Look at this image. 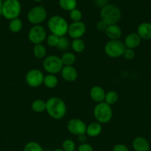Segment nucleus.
Returning <instances> with one entry per match:
<instances>
[{
	"label": "nucleus",
	"mask_w": 151,
	"mask_h": 151,
	"mask_svg": "<svg viewBox=\"0 0 151 151\" xmlns=\"http://www.w3.org/2000/svg\"><path fill=\"white\" fill-rule=\"evenodd\" d=\"M46 111L52 119L59 120L66 115L67 106L62 99L52 97L46 101Z\"/></svg>",
	"instance_id": "obj_1"
},
{
	"label": "nucleus",
	"mask_w": 151,
	"mask_h": 151,
	"mask_svg": "<svg viewBox=\"0 0 151 151\" xmlns=\"http://www.w3.org/2000/svg\"><path fill=\"white\" fill-rule=\"evenodd\" d=\"M69 24L66 19L61 16H53L47 21V27L51 34L58 37L65 36L68 34Z\"/></svg>",
	"instance_id": "obj_2"
},
{
	"label": "nucleus",
	"mask_w": 151,
	"mask_h": 151,
	"mask_svg": "<svg viewBox=\"0 0 151 151\" xmlns=\"http://www.w3.org/2000/svg\"><path fill=\"white\" fill-rule=\"evenodd\" d=\"M100 17L107 25L116 24L121 17V10L115 4H108L101 8Z\"/></svg>",
	"instance_id": "obj_3"
},
{
	"label": "nucleus",
	"mask_w": 151,
	"mask_h": 151,
	"mask_svg": "<svg viewBox=\"0 0 151 151\" xmlns=\"http://www.w3.org/2000/svg\"><path fill=\"white\" fill-rule=\"evenodd\" d=\"M22 11V4L19 0H4L1 5V16L7 20L19 18Z\"/></svg>",
	"instance_id": "obj_4"
},
{
	"label": "nucleus",
	"mask_w": 151,
	"mask_h": 151,
	"mask_svg": "<svg viewBox=\"0 0 151 151\" xmlns=\"http://www.w3.org/2000/svg\"><path fill=\"white\" fill-rule=\"evenodd\" d=\"M93 116L96 122L100 124H106L113 117V109L105 102L97 103L93 109Z\"/></svg>",
	"instance_id": "obj_5"
},
{
	"label": "nucleus",
	"mask_w": 151,
	"mask_h": 151,
	"mask_svg": "<svg viewBox=\"0 0 151 151\" xmlns=\"http://www.w3.org/2000/svg\"><path fill=\"white\" fill-rule=\"evenodd\" d=\"M42 66L44 70L48 74L55 75L60 73L63 68L61 58L55 55L46 56L42 62Z\"/></svg>",
	"instance_id": "obj_6"
},
{
	"label": "nucleus",
	"mask_w": 151,
	"mask_h": 151,
	"mask_svg": "<svg viewBox=\"0 0 151 151\" xmlns=\"http://www.w3.org/2000/svg\"><path fill=\"white\" fill-rule=\"evenodd\" d=\"M126 47L124 42L118 40H110L105 46V52L111 58H118L123 55Z\"/></svg>",
	"instance_id": "obj_7"
},
{
	"label": "nucleus",
	"mask_w": 151,
	"mask_h": 151,
	"mask_svg": "<svg viewBox=\"0 0 151 151\" xmlns=\"http://www.w3.org/2000/svg\"><path fill=\"white\" fill-rule=\"evenodd\" d=\"M47 17V11L45 7L42 5H37L32 7L28 11V22L33 25L41 24Z\"/></svg>",
	"instance_id": "obj_8"
},
{
	"label": "nucleus",
	"mask_w": 151,
	"mask_h": 151,
	"mask_svg": "<svg viewBox=\"0 0 151 151\" xmlns=\"http://www.w3.org/2000/svg\"><path fill=\"white\" fill-rule=\"evenodd\" d=\"M47 37V30L41 24L33 25L28 32V38L33 44H42Z\"/></svg>",
	"instance_id": "obj_9"
},
{
	"label": "nucleus",
	"mask_w": 151,
	"mask_h": 151,
	"mask_svg": "<svg viewBox=\"0 0 151 151\" xmlns=\"http://www.w3.org/2000/svg\"><path fill=\"white\" fill-rule=\"evenodd\" d=\"M44 75L41 70L32 69L27 72L25 75V82L32 88H37L43 84Z\"/></svg>",
	"instance_id": "obj_10"
},
{
	"label": "nucleus",
	"mask_w": 151,
	"mask_h": 151,
	"mask_svg": "<svg viewBox=\"0 0 151 151\" xmlns=\"http://www.w3.org/2000/svg\"><path fill=\"white\" fill-rule=\"evenodd\" d=\"M67 129L68 132L73 135L80 136L86 134L87 125L84 121L78 118H73L68 122L67 124Z\"/></svg>",
	"instance_id": "obj_11"
},
{
	"label": "nucleus",
	"mask_w": 151,
	"mask_h": 151,
	"mask_svg": "<svg viewBox=\"0 0 151 151\" xmlns=\"http://www.w3.org/2000/svg\"><path fill=\"white\" fill-rule=\"evenodd\" d=\"M86 32V25L84 22H72L68 27V34L73 39H78L84 36Z\"/></svg>",
	"instance_id": "obj_12"
},
{
	"label": "nucleus",
	"mask_w": 151,
	"mask_h": 151,
	"mask_svg": "<svg viewBox=\"0 0 151 151\" xmlns=\"http://www.w3.org/2000/svg\"><path fill=\"white\" fill-rule=\"evenodd\" d=\"M62 79L68 83H73L78 78V72L73 66H64L61 71Z\"/></svg>",
	"instance_id": "obj_13"
},
{
	"label": "nucleus",
	"mask_w": 151,
	"mask_h": 151,
	"mask_svg": "<svg viewBox=\"0 0 151 151\" xmlns=\"http://www.w3.org/2000/svg\"><path fill=\"white\" fill-rule=\"evenodd\" d=\"M123 42H124L126 48L135 50L139 47L141 44L142 38L139 37L137 32H130L125 37Z\"/></svg>",
	"instance_id": "obj_14"
},
{
	"label": "nucleus",
	"mask_w": 151,
	"mask_h": 151,
	"mask_svg": "<svg viewBox=\"0 0 151 151\" xmlns=\"http://www.w3.org/2000/svg\"><path fill=\"white\" fill-rule=\"evenodd\" d=\"M132 147L135 151H150V145L146 138L137 137L132 142Z\"/></svg>",
	"instance_id": "obj_15"
},
{
	"label": "nucleus",
	"mask_w": 151,
	"mask_h": 151,
	"mask_svg": "<svg viewBox=\"0 0 151 151\" xmlns=\"http://www.w3.org/2000/svg\"><path fill=\"white\" fill-rule=\"evenodd\" d=\"M105 89L99 86H93L90 90V97L93 102L96 103H102L105 101Z\"/></svg>",
	"instance_id": "obj_16"
},
{
	"label": "nucleus",
	"mask_w": 151,
	"mask_h": 151,
	"mask_svg": "<svg viewBox=\"0 0 151 151\" xmlns=\"http://www.w3.org/2000/svg\"><path fill=\"white\" fill-rule=\"evenodd\" d=\"M137 34L142 40L151 39V23L150 22H142L138 26Z\"/></svg>",
	"instance_id": "obj_17"
},
{
	"label": "nucleus",
	"mask_w": 151,
	"mask_h": 151,
	"mask_svg": "<svg viewBox=\"0 0 151 151\" xmlns=\"http://www.w3.org/2000/svg\"><path fill=\"white\" fill-rule=\"evenodd\" d=\"M105 32L110 40H118L122 35V30L117 24L108 25Z\"/></svg>",
	"instance_id": "obj_18"
},
{
	"label": "nucleus",
	"mask_w": 151,
	"mask_h": 151,
	"mask_svg": "<svg viewBox=\"0 0 151 151\" xmlns=\"http://www.w3.org/2000/svg\"><path fill=\"white\" fill-rule=\"evenodd\" d=\"M102 131V124L98 122H92L87 125L86 135L89 137H97L101 134Z\"/></svg>",
	"instance_id": "obj_19"
},
{
	"label": "nucleus",
	"mask_w": 151,
	"mask_h": 151,
	"mask_svg": "<svg viewBox=\"0 0 151 151\" xmlns=\"http://www.w3.org/2000/svg\"><path fill=\"white\" fill-rule=\"evenodd\" d=\"M43 84L47 87V88H54L59 84V79L55 75L47 74L44 78Z\"/></svg>",
	"instance_id": "obj_20"
},
{
	"label": "nucleus",
	"mask_w": 151,
	"mask_h": 151,
	"mask_svg": "<svg viewBox=\"0 0 151 151\" xmlns=\"http://www.w3.org/2000/svg\"><path fill=\"white\" fill-rule=\"evenodd\" d=\"M31 109L35 113H43L46 111V101L42 99H36L31 103Z\"/></svg>",
	"instance_id": "obj_21"
},
{
	"label": "nucleus",
	"mask_w": 151,
	"mask_h": 151,
	"mask_svg": "<svg viewBox=\"0 0 151 151\" xmlns=\"http://www.w3.org/2000/svg\"><path fill=\"white\" fill-rule=\"evenodd\" d=\"M60 58L64 66H73L76 61V57L75 54L70 52H65Z\"/></svg>",
	"instance_id": "obj_22"
},
{
	"label": "nucleus",
	"mask_w": 151,
	"mask_h": 151,
	"mask_svg": "<svg viewBox=\"0 0 151 151\" xmlns=\"http://www.w3.org/2000/svg\"><path fill=\"white\" fill-rule=\"evenodd\" d=\"M33 53L36 58L44 59L47 56V49L42 44H36L33 49Z\"/></svg>",
	"instance_id": "obj_23"
},
{
	"label": "nucleus",
	"mask_w": 151,
	"mask_h": 151,
	"mask_svg": "<svg viewBox=\"0 0 151 151\" xmlns=\"http://www.w3.org/2000/svg\"><path fill=\"white\" fill-rule=\"evenodd\" d=\"M22 27H23V23H22V21L19 18L12 19L9 22V30L13 32V33L19 32L22 29Z\"/></svg>",
	"instance_id": "obj_24"
},
{
	"label": "nucleus",
	"mask_w": 151,
	"mask_h": 151,
	"mask_svg": "<svg viewBox=\"0 0 151 151\" xmlns=\"http://www.w3.org/2000/svg\"><path fill=\"white\" fill-rule=\"evenodd\" d=\"M59 7L65 11L70 12L77 7V0H59Z\"/></svg>",
	"instance_id": "obj_25"
},
{
	"label": "nucleus",
	"mask_w": 151,
	"mask_h": 151,
	"mask_svg": "<svg viewBox=\"0 0 151 151\" xmlns=\"http://www.w3.org/2000/svg\"><path fill=\"white\" fill-rule=\"evenodd\" d=\"M70 47L75 52L81 53L85 50L86 45L83 40H81V38H78V39H73L70 43Z\"/></svg>",
	"instance_id": "obj_26"
},
{
	"label": "nucleus",
	"mask_w": 151,
	"mask_h": 151,
	"mask_svg": "<svg viewBox=\"0 0 151 151\" xmlns=\"http://www.w3.org/2000/svg\"><path fill=\"white\" fill-rule=\"evenodd\" d=\"M118 93L115 91L113 90H110V91H108L107 92H106L105 94V101L107 104H108L109 106H112V105L115 104V103L118 102Z\"/></svg>",
	"instance_id": "obj_27"
},
{
	"label": "nucleus",
	"mask_w": 151,
	"mask_h": 151,
	"mask_svg": "<svg viewBox=\"0 0 151 151\" xmlns=\"http://www.w3.org/2000/svg\"><path fill=\"white\" fill-rule=\"evenodd\" d=\"M62 149L64 151H76V145L73 140L66 139L62 142Z\"/></svg>",
	"instance_id": "obj_28"
},
{
	"label": "nucleus",
	"mask_w": 151,
	"mask_h": 151,
	"mask_svg": "<svg viewBox=\"0 0 151 151\" xmlns=\"http://www.w3.org/2000/svg\"><path fill=\"white\" fill-rule=\"evenodd\" d=\"M23 151H44V149L38 142L31 141L24 146Z\"/></svg>",
	"instance_id": "obj_29"
},
{
	"label": "nucleus",
	"mask_w": 151,
	"mask_h": 151,
	"mask_svg": "<svg viewBox=\"0 0 151 151\" xmlns=\"http://www.w3.org/2000/svg\"><path fill=\"white\" fill-rule=\"evenodd\" d=\"M70 44L69 39L66 36L59 37V42H58L56 48L60 50V51H65V50L69 48Z\"/></svg>",
	"instance_id": "obj_30"
},
{
	"label": "nucleus",
	"mask_w": 151,
	"mask_h": 151,
	"mask_svg": "<svg viewBox=\"0 0 151 151\" xmlns=\"http://www.w3.org/2000/svg\"><path fill=\"white\" fill-rule=\"evenodd\" d=\"M69 16L71 20L73 21V22H81V19H82V13L80 10L76 8L70 12Z\"/></svg>",
	"instance_id": "obj_31"
},
{
	"label": "nucleus",
	"mask_w": 151,
	"mask_h": 151,
	"mask_svg": "<svg viewBox=\"0 0 151 151\" xmlns=\"http://www.w3.org/2000/svg\"><path fill=\"white\" fill-rule=\"evenodd\" d=\"M59 37L57 35H53V34H50L47 35V38H46V42L47 44L50 47H57L58 42H59Z\"/></svg>",
	"instance_id": "obj_32"
},
{
	"label": "nucleus",
	"mask_w": 151,
	"mask_h": 151,
	"mask_svg": "<svg viewBox=\"0 0 151 151\" xmlns=\"http://www.w3.org/2000/svg\"><path fill=\"white\" fill-rule=\"evenodd\" d=\"M123 57L124 58V59L127 60H131L135 58V56H136V52H135L134 50H131V49H127L126 48L124 50V53H123Z\"/></svg>",
	"instance_id": "obj_33"
},
{
	"label": "nucleus",
	"mask_w": 151,
	"mask_h": 151,
	"mask_svg": "<svg viewBox=\"0 0 151 151\" xmlns=\"http://www.w3.org/2000/svg\"><path fill=\"white\" fill-rule=\"evenodd\" d=\"M76 151H94L93 147L90 144L87 142L81 143L77 147Z\"/></svg>",
	"instance_id": "obj_34"
},
{
	"label": "nucleus",
	"mask_w": 151,
	"mask_h": 151,
	"mask_svg": "<svg viewBox=\"0 0 151 151\" xmlns=\"http://www.w3.org/2000/svg\"><path fill=\"white\" fill-rule=\"evenodd\" d=\"M108 25L105 23V22H103L102 20H99V22L96 23V27L99 32H105L107 27Z\"/></svg>",
	"instance_id": "obj_35"
},
{
	"label": "nucleus",
	"mask_w": 151,
	"mask_h": 151,
	"mask_svg": "<svg viewBox=\"0 0 151 151\" xmlns=\"http://www.w3.org/2000/svg\"><path fill=\"white\" fill-rule=\"evenodd\" d=\"M113 151H130L129 148L127 147V145L124 144H121V143H118V144L115 145L113 147Z\"/></svg>",
	"instance_id": "obj_36"
},
{
	"label": "nucleus",
	"mask_w": 151,
	"mask_h": 151,
	"mask_svg": "<svg viewBox=\"0 0 151 151\" xmlns=\"http://www.w3.org/2000/svg\"><path fill=\"white\" fill-rule=\"evenodd\" d=\"M108 1L109 0H94V3L97 7L102 8L105 5L108 4Z\"/></svg>",
	"instance_id": "obj_37"
},
{
	"label": "nucleus",
	"mask_w": 151,
	"mask_h": 151,
	"mask_svg": "<svg viewBox=\"0 0 151 151\" xmlns=\"http://www.w3.org/2000/svg\"><path fill=\"white\" fill-rule=\"evenodd\" d=\"M87 136L86 134H82V135L78 136V141L81 143H84L86 141V139H87Z\"/></svg>",
	"instance_id": "obj_38"
},
{
	"label": "nucleus",
	"mask_w": 151,
	"mask_h": 151,
	"mask_svg": "<svg viewBox=\"0 0 151 151\" xmlns=\"http://www.w3.org/2000/svg\"><path fill=\"white\" fill-rule=\"evenodd\" d=\"M1 5H2V2H1V1L0 0V16H1Z\"/></svg>",
	"instance_id": "obj_39"
},
{
	"label": "nucleus",
	"mask_w": 151,
	"mask_h": 151,
	"mask_svg": "<svg viewBox=\"0 0 151 151\" xmlns=\"http://www.w3.org/2000/svg\"><path fill=\"white\" fill-rule=\"evenodd\" d=\"M53 151H64V150H62V148H56V149H54Z\"/></svg>",
	"instance_id": "obj_40"
},
{
	"label": "nucleus",
	"mask_w": 151,
	"mask_h": 151,
	"mask_svg": "<svg viewBox=\"0 0 151 151\" xmlns=\"http://www.w3.org/2000/svg\"><path fill=\"white\" fill-rule=\"evenodd\" d=\"M33 1H36V2H40V1H44V0H33Z\"/></svg>",
	"instance_id": "obj_41"
}]
</instances>
